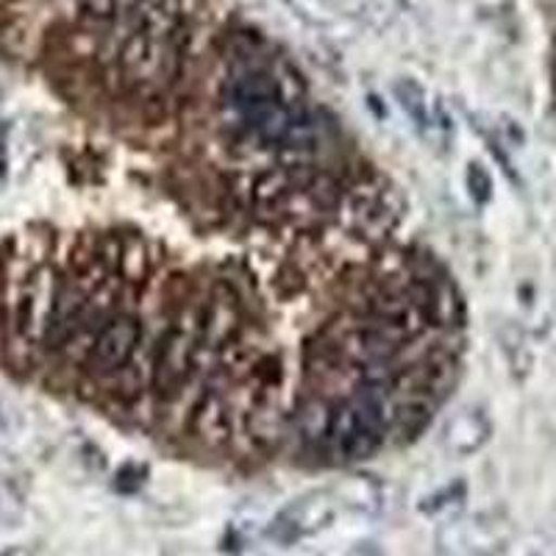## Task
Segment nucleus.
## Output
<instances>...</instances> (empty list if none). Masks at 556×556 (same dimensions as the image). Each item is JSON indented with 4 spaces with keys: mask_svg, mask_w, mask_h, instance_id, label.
Here are the masks:
<instances>
[{
    "mask_svg": "<svg viewBox=\"0 0 556 556\" xmlns=\"http://www.w3.org/2000/svg\"><path fill=\"white\" fill-rule=\"evenodd\" d=\"M468 190H470V195H473V201H479V203H484L486 198H490L493 184H490V176H486L479 165L468 167Z\"/></svg>",
    "mask_w": 556,
    "mask_h": 556,
    "instance_id": "obj_13",
    "label": "nucleus"
},
{
    "mask_svg": "<svg viewBox=\"0 0 556 556\" xmlns=\"http://www.w3.org/2000/svg\"><path fill=\"white\" fill-rule=\"evenodd\" d=\"M139 342H142V323H139V317L134 312L117 309L112 320L103 326L101 334H98L96 345L89 348L87 359H84V370L92 379H114L126 367V362L131 359Z\"/></svg>",
    "mask_w": 556,
    "mask_h": 556,
    "instance_id": "obj_5",
    "label": "nucleus"
},
{
    "mask_svg": "<svg viewBox=\"0 0 556 556\" xmlns=\"http://www.w3.org/2000/svg\"><path fill=\"white\" fill-rule=\"evenodd\" d=\"M334 404L337 401H331L326 392H312L292 412V429L312 448H326Z\"/></svg>",
    "mask_w": 556,
    "mask_h": 556,
    "instance_id": "obj_9",
    "label": "nucleus"
},
{
    "mask_svg": "<svg viewBox=\"0 0 556 556\" xmlns=\"http://www.w3.org/2000/svg\"><path fill=\"white\" fill-rule=\"evenodd\" d=\"M242 331V304L235 287L226 281L212 285L206 298H201V342L208 351H226L240 340Z\"/></svg>",
    "mask_w": 556,
    "mask_h": 556,
    "instance_id": "obj_6",
    "label": "nucleus"
},
{
    "mask_svg": "<svg viewBox=\"0 0 556 556\" xmlns=\"http://www.w3.org/2000/svg\"><path fill=\"white\" fill-rule=\"evenodd\" d=\"M387 392L356 387L348 399L334 404L326 451L342 465L374 459L387 440Z\"/></svg>",
    "mask_w": 556,
    "mask_h": 556,
    "instance_id": "obj_4",
    "label": "nucleus"
},
{
    "mask_svg": "<svg viewBox=\"0 0 556 556\" xmlns=\"http://www.w3.org/2000/svg\"><path fill=\"white\" fill-rule=\"evenodd\" d=\"M178 17L170 0H137L128 9V31L114 67L123 87L139 98L162 96L181 76Z\"/></svg>",
    "mask_w": 556,
    "mask_h": 556,
    "instance_id": "obj_2",
    "label": "nucleus"
},
{
    "mask_svg": "<svg viewBox=\"0 0 556 556\" xmlns=\"http://www.w3.org/2000/svg\"><path fill=\"white\" fill-rule=\"evenodd\" d=\"M192 429L206 443H226L231 434V406L226 387L206 381L192 409Z\"/></svg>",
    "mask_w": 556,
    "mask_h": 556,
    "instance_id": "obj_8",
    "label": "nucleus"
},
{
    "mask_svg": "<svg viewBox=\"0 0 556 556\" xmlns=\"http://www.w3.org/2000/svg\"><path fill=\"white\" fill-rule=\"evenodd\" d=\"M490 434H493V426H490V420H486L481 409H462L459 415L451 417L443 431L448 451L459 456H470L479 448H484Z\"/></svg>",
    "mask_w": 556,
    "mask_h": 556,
    "instance_id": "obj_10",
    "label": "nucleus"
},
{
    "mask_svg": "<svg viewBox=\"0 0 556 556\" xmlns=\"http://www.w3.org/2000/svg\"><path fill=\"white\" fill-rule=\"evenodd\" d=\"M206 351L208 348L201 342V301L184 298L173 306L165 329L151 348V390L156 399H176L198 376Z\"/></svg>",
    "mask_w": 556,
    "mask_h": 556,
    "instance_id": "obj_3",
    "label": "nucleus"
},
{
    "mask_svg": "<svg viewBox=\"0 0 556 556\" xmlns=\"http://www.w3.org/2000/svg\"><path fill=\"white\" fill-rule=\"evenodd\" d=\"M137 0H78V9H81L84 17L89 20H109L121 12L123 7L131 9Z\"/></svg>",
    "mask_w": 556,
    "mask_h": 556,
    "instance_id": "obj_12",
    "label": "nucleus"
},
{
    "mask_svg": "<svg viewBox=\"0 0 556 556\" xmlns=\"http://www.w3.org/2000/svg\"><path fill=\"white\" fill-rule=\"evenodd\" d=\"M59 278L51 267H39L26 278L23 292H20L17 309H14V323L23 340L42 342L48 320H51L53 301H56Z\"/></svg>",
    "mask_w": 556,
    "mask_h": 556,
    "instance_id": "obj_7",
    "label": "nucleus"
},
{
    "mask_svg": "<svg viewBox=\"0 0 556 556\" xmlns=\"http://www.w3.org/2000/svg\"><path fill=\"white\" fill-rule=\"evenodd\" d=\"M392 92H395L401 109L409 114V121H415L417 128L429 126V106H426V96L420 84L412 81V78H399V81L392 84Z\"/></svg>",
    "mask_w": 556,
    "mask_h": 556,
    "instance_id": "obj_11",
    "label": "nucleus"
},
{
    "mask_svg": "<svg viewBox=\"0 0 556 556\" xmlns=\"http://www.w3.org/2000/svg\"><path fill=\"white\" fill-rule=\"evenodd\" d=\"M223 126L240 142L260 151L309 159L320 151L323 126L315 114L287 92L273 64L240 56L220 87Z\"/></svg>",
    "mask_w": 556,
    "mask_h": 556,
    "instance_id": "obj_1",
    "label": "nucleus"
}]
</instances>
